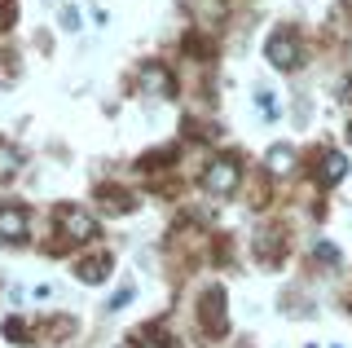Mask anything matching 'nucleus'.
Wrapping results in <instances>:
<instances>
[{"instance_id": "14", "label": "nucleus", "mask_w": 352, "mask_h": 348, "mask_svg": "<svg viewBox=\"0 0 352 348\" xmlns=\"http://www.w3.org/2000/svg\"><path fill=\"white\" fill-rule=\"evenodd\" d=\"M5 335H9L14 344H27V322H22V318H9V322H5Z\"/></svg>"}, {"instance_id": "11", "label": "nucleus", "mask_w": 352, "mask_h": 348, "mask_svg": "<svg viewBox=\"0 0 352 348\" xmlns=\"http://www.w3.org/2000/svg\"><path fill=\"white\" fill-rule=\"evenodd\" d=\"M344 172H348V163H344V155H322V186H335V181H344Z\"/></svg>"}, {"instance_id": "15", "label": "nucleus", "mask_w": 352, "mask_h": 348, "mask_svg": "<svg viewBox=\"0 0 352 348\" xmlns=\"http://www.w3.org/2000/svg\"><path fill=\"white\" fill-rule=\"evenodd\" d=\"M62 27H66V31H80V9H75V5L62 9Z\"/></svg>"}, {"instance_id": "8", "label": "nucleus", "mask_w": 352, "mask_h": 348, "mask_svg": "<svg viewBox=\"0 0 352 348\" xmlns=\"http://www.w3.org/2000/svg\"><path fill=\"white\" fill-rule=\"evenodd\" d=\"M97 199H102V212H132L137 208V199H132L128 190H119V186H102Z\"/></svg>"}, {"instance_id": "16", "label": "nucleus", "mask_w": 352, "mask_h": 348, "mask_svg": "<svg viewBox=\"0 0 352 348\" xmlns=\"http://www.w3.org/2000/svg\"><path fill=\"white\" fill-rule=\"evenodd\" d=\"M132 300V282H124V287H119V296L110 300V309H124V304Z\"/></svg>"}, {"instance_id": "18", "label": "nucleus", "mask_w": 352, "mask_h": 348, "mask_svg": "<svg viewBox=\"0 0 352 348\" xmlns=\"http://www.w3.org/2000/svg\"><path fill=\"white\" fill-rule=\"evenodd\" d=\"M348 141H352V128H348Z\"/></svg>"}, {"instance_id": "6", "label": "nucleus", "mask_w": 352, "mask_h": 348, "mask_svg": "<svg viewBox=\"0 0 352 348\" xmlns=\"http://www.w3.org/2000/svg\"><path fill=\"white\" fill-rule=\"evenodd\" d=\"M110 269H115V256L97 252V256H84L80 265H75V278H80V282H106Z\"/></svg>"}, {"instance_id": "3", "label": "nucleus", "mask_w": 352, "mask_h": 348, "mask_svg": "<svg viewBox=\"0 0 352 348\" xmlns=\"http://www.w3.org/2000/svg\"><path fill=\"white\" fill-rule=\"evenodd\" d=\"M58 225H62L66 238H75V243H88V238H97V221H93L84 208H75V203H62V208H58Z\"/></svg>"}, {"instance_id": "7", "label": "nucleus", "mask_w": 352, "mask_h": 348, "mask_svg": "<svg viewBox=\"0 0 352 348\" xmlns=\"http://www.w3.org/2000/svg\"><path fill=\"white\" fill-rule=\"evenodd\" d=\"M141 84H146V89H154L159 97H172V93H176V84H172L168 67H159V62H150V67L141 71Z\"/></svg>"}, {"instance_id": "13", "label": "nucleus", "mask_w": 352, "mask_h": 348, "mask_svg": "<svg viewBox=\"0 0 352 348\" xmlns=\"http://www.w3.org/2000/svg\"><path fill=\"white\" fill-rule=\"evenodd\" d=\"M269 168H273V172H291V168H295V150H291V146H273V150H269Z\"/></svg>"}, {"instance_id": "4", "label": "nucleus", "mask_w": 352, "mask_h": 348, "mask_svg": "<svg viewBox=\"0 0 352 348\" xmlns=\"http://www.w3.org/2000/svg\"><path fill=\"white\" fill-rule=\"evenodd\" d=\"M198 318H203V331H207V335H225V291H220V287H212V291L203 296Z\"/></svg>"}, {"instance_id": "12", "label": "nucleus", "mask_w": 352, "mask_h": 348, "mask_svg": "<svg viewBox=\"0 0 352 348\" xmlns=\"http://www.w3.org/2000/svg\"><path fill=\"white\" fill-rule=\"evenodd\" d=\"M18 163H22V150H18V146H9V141H0V181L14 177Z\"/></svg>"}, {"instance_id": "2", "label": "nucleus", "mask_w": 352, "mask_h": 348, "mask_svg": "<svg viewBox=\"0 0 352 348\" xmlns=\"http://www.w3.org/2000/svg\"><path fill=\"white\" fill-rule=\"evenodd\" d=\"M238 181H242V168H238V159H212L207 163V172H203V190L207 194H234L238 190Z\"/></svg>"}, {"instance_id": "17", "label": "nucleus", "mask_w": 352, "mask_h": 348, "mask_svg": "<svg viewBox=\"0 0 352 348\" xmlns=\"http://www.w3.org/2000/svg\"><path fill=\"white\" fill-rule=\"evenodd\" d=\"M317 260H339V252H335V247H330V243H317V252H313Z\"/></svg>"}, {"instance_id": "10", "label": "nucleus", "mask_w": 352, "mask_h": 348, "mask_svg": "<svg viewBox=\"0 0 352 348\" xmlns=\"http://www.w3.org/2000/svg\"><path fill=\"white\" fill-rule=\"evenodd\" d=\"M132 340H137L141 348H176L168 340V331H159V326H137V331H132Z\"/></svg>"}, {"instance_id": "5", "label": "nucleus", "mask_w": 352, "mask_h": 348, "mask_svg": "<svg viewBox=\"0 0 352 348\" xmlns=\"http://www.w3.org/2000/svg\"><path fill=\"white\" fill-rule=\"evenodd\" d=\"M27 208H22V203H5V208H0V238H5V243H22V238H27Z\"/></svg>"}, {"instance_id": "9", "label": "nucleus", "mask_w": 352, "mask_h": 348, "mask_svg": "<svg viewBox=\"0 0 352 348\" xmlns=\"http://www.w3.org/2000/svg\"><path fill=\"white\" fill-rule=\"evenodd\" d=\"M278 252H282V230H264L256 238V256L264 265H278Z\"/></svg>"}, {"instance_id": "1", "label": "nucleus", "mask_w": 352, "mask_h": 348, "mask_svg": "<svg viewBox=\"0 0 352 348\" xmlns=\"http://www.w3.org/2000/svg\"><path fill=\"white\" fill-rule=\"evenodd\" d=\"M264 58H269L278 71H295V67H300V40H295V31L291 27L273 31L269 45H264Z\"/></svg>"}]
</instances>
